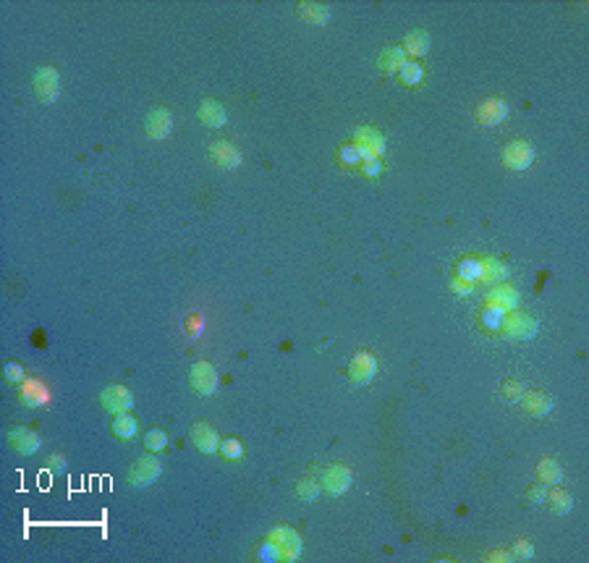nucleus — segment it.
Returning <instances> with one entry per match:
<instances>
[{
  "instance_id": "nucleus-34",
  "label": "nucleus",
  "mask_w": 589,
  "mask_h": 563,
  "mask_svg": "<svg viewBox=\"0 0 589 563\" xmlns=\"http://www.w3.org/2000/svg\"><path fill=\"white\" fill-rule=\"evenodd\" d=\"M524 498H526V503H532V506H537V503H542L545 500V485H529L524 490Z\"/></svg>"
},
{
  "instance_id": "nucleus-38",
  "label": "nucleus",
  "mask_w": 589,
  "mask_h": 563,
  "mask_svg": "<svg viewBox=\"0 0 589 563\" xmlns=\"http://www.w3.org/2000/svg\"><path fill=\"white\" fill-rule=\"evenodd\" d=\"M45 344H48L45 333H42V330H37V333H34V348H45Z\"/></svg>"
},
{
  "instance_id": "nucleus-23",
  "label": "nucleus",
  "mask_w": 589,
  "mask_h": 563,
  "mask_svg": "<svg viewBox=\"0 0 589 563\" xmlns=\"http://www.w3.org/2000/svg\"><path fill=\"white\" fill-rule=\"evenodd\" d=\"M404 48L409 56H424L429 50V34L424 32V29H412V32L406 34Z\"/></svg>"
},
{
  "instance_id": "nucleus-21",
  "label": "nucleus",
  "mask_w": 589,
  "mask_h": 563,
  "mask_svg": "<svg viewBox=\"0 0 589 563\" xmlns=\"http://www.w3.org/2000/svg\"><path fill=\"white\" fill-rule=\"evenodd\" d=\"M545 500H548V508L553 511L556 516H565L571 514L573 508V495L568 490H563V487H553V490L545 492Z\"/></svg>"
},
{
  "instance_id": "nucleus-8",
  "label": "nucleus",
  "mask_w": 589,
  "mask_h": 563,
  "mask_svg": "<svg viewBox=\"0 0 589 563\" xmlns=\"http://www.w3.org/2000/svg\"><path fill=\"white\" fill-rule=\"evenodd\" d=\"M501 325H503V336L516 338V341L537 336V320L526 312H511Z\"/></svg>"
},
{
  "instance_id": "nucleus-28",
  "label": "nucleus",
  "mask_w": 589,
  "mask_h": 563,
  "mask_svg": "<svg viewBox=\"0 0 589 563\" xmlns=\"http://www.w3.org/2000/svg\"><path fill=\"white\" fill-rule=\"evenodd\" d=\"M482 275H484V281H506V275H509V267L501 265L498 259H484Z\"/></svg>"
},
{
  "instance_id": "nucleus-30",
  "label": "nucleus",
  "mask_w": 589,
  "mask_h": 563,
  "mask_svg": "<svg viewBox=\"0 0 589 563\" xmlns=\"http://www.w3.org/2000/svg\"><path fill=\"white\" fill-rule=\"evenodd\" d=\"M202 330H204V320H202V314L199 312H189L186 314V320H184V333L189 338H199L202 336Z\"/></svg>"
},
{
  "instance_id": "nucleus-22",
  "label": "nucleus",
  "mask_w": 589,
  "mask_h": 563,
  "mask_svg": "<svg viewBox=\"0 0 589 563\" xmlns=\"http://www.w3.org/2000/svg\"><path fill=\"white\" fill-rule=\"evenodd\" d=\"M537 480H540V485H545V487H553V485H558L563 480V469H561V464H558L556 459L545 456V459L537 461Z\"/></svg>"
},
{
  "instance_id": "nucleus-32",
  "label": "nucleus",
  "mask_w": 589,
  "mask_h": 563,
  "mask_svg": "<svg viewBox=\"0 0 589 563\" xmlns=\"http://www.w3.org/2000/svg\"><path fill=\"white\" fill-rule=\"evenodd\" d=\"M511 558H514V561H532L534 545L529 542V539H516L514 547H511Z\"/></svg>"
},
{
  "instance_id": "nucleus-7",
  "label": "nucleus",
  "mask_w": 589,
  "mask_h": 563,
  "mask_svg": "<svg viewBox=\"0 0 589 563\" xmlns=\"http://www.w3.org/2000/svg\"><path fill=\"white\" fill-rule=\"evenodd\" d=\"M270 542H273L275 550L281 553L283 561H296V558H299L301 539L291 527H275V530L270 532Z\"/></svg>"
},
{
  "instance_id": "nucleus-37",
  "label": "nucleus",
  "mask_w": 589,
  "mask_h": 563,
  "mask_svg": "<svg viewBox=\"0 0 589 563\" xmlns=\"http://www.w3.org/2000/svg\"><path fill=\"white\" fill-rule=\"evenodd\" d=\"M484 561H511V553H506V550H493L490 555H484Z\"/></svg>"
},
{
  "instance_id": "nucleus-18",
  "label": "nucleus",
  "mask_w": 589,
  "mask_h": 563,
  "mask_svg": "<svg viewBox=\"0 0 589 563\" xmlns=\"http://www.w3.org/2000/svg\"><path fill=\"white\" fill-rule=\"evenodd\" d=\"M293 14L299 19H304L307 24H328V19H330V6H325V3H296L293 6Z\"/></svg>"
},
{
  "instance_id": "nucleus-36",
  "label": "nucleus",
  "mask_w": 589,
  "mask_h": 563,
  "mask_svg": "<svg viewBox=\"0 0 589 563\" xmlns=\"http://www.w3.org/2000/svg\"><path fill=\"white\" fill-rule=\"evenodd\" d=\"M45 467H48L50 472L61 475V472H66V456H61V453H48V456H45Z\"/></svg>"
},
{
  "instance_id": "nucleus-2",
  "label": "nucleus",
  "mask_w": 589,
  "mask_h": 563,
  "mask_svg": "<svg viewBox=\"0 0 589 563\" xmlns=\"http://www.w3.org/2000/svg\"><path fill=\"white\" fill-rule=\"evenodd\" d=\"M509 118V103L503 97H484L474 108V121L484 129H493Z\"/></svg>"
},
{
  "instance_id": "nucleus-31",
  "label": "nucleus",
  "mask_w": 589,
  "mask_h": 563,
  "mask_svg": "<svg viewBox=\"0 0 589 563\" xmlns=\"http://www.w3.org/2000/svg\"><path fill=\"white\" fill-rule=\"evenodd\" d=\"M220 453L226 456L228 461H239L244 456V445L236 438H228V440H220Z\"/></svg>"
},
{
  "instance_id": "nucleus-13",
  "label": "nucleus",
  "mask_w": 589,
  "mask_h": 563,
  "mask_svg": "<svg viewBox=\"0 0 589 563\" xmlns=\"http://www.w3.org/2000/svg\"><path fill=\"white\" fill-rule=\"evenodd\" d=\"M323 487L328 495H343L351 487V469L346 464H333L325 469L323 475Z\"/></svg>"
},
{
  "instance_id": "nucleus-12",
  "label": "nucleus",
  "mask_w": 589,
  "mask_h": 563,
  "mask_svg": "<svg viewBox=\"0 0 589 563\" xmlns=\"http://www.w3.org/2000/svg\"><path fill=\"white\" fill-rule=\"evenodd\" d=\"M170 126H173V115H170V110H165V108H150V110H147L145 131L150 139H155V142L165 139L170 134Z\"/></svg>"
},
{
  "instance_id": "nucleus-9",
  "label": "nucleus",
  "mask_w": 589,
  "mask_h": 563,
  "mask_svg": "<svg viewBox=\"0 0 589 563\" xmlns=\"http://www.w3.org/2000/svg\"><path fill=\"white\" fill-rule=\"evenodd\" d=\"M100 403L105 406L108 411L113 414H121V411H129L134 406V396H131L129 388L118 386V383H110L100 391Z\"/></svg>"
},
{
  "instance_id": "nucleus-5",
  "label": "nucleus",
  "mask_w": 589,
  "mask_h": 563,
  "mask_svg": "<svg viewBox=\"0 0 589 563\" xmlns=\"http://www.w3.org/2000/svg\"><path fill=\"white\" fill-rule=\"evenodd\" d=\"M501 160L511 170H526L534 162V147L526 139H514V142L503 147Z\"/></svg>"
},
{
  "instance_id": "nucleus-11",
  "label": "nucleus",
  "mask_w": 589,
  "mask_h": 563,
  "mask_svg": "<svg viewBox=\"0 0 589 563\" xmlns=\"http://www.w3.org/2000/svg\"><path fill=\"white\" fill-rule=\"evenodd\" d=\"M375 372H377V359H375L370 351L354 354V359L348 364V380H351L354 386H367V383L375 378Z\"/></svg>"
},
{
  "instance_id": "nucleus-16",
  "label": "nucleus",
  "mask_w": 589,
  "mask_h": 563,
  "mask_svg": "<svg viewBox=\"0 0 589 563\" xmlns=\"http://www.w3.org/2000/svg\"><path fill=\"white\" fill-rule=\"evenodd\" d=\"M19 401L26 406H45L50 401V391L42 380H24L19 388Z\"/></svg>"
},
{
  "instance_id": "nucleus-14",
  "label": "nucleus",
  "mask_w": 589,
  "mask_h": 563,
  "mask_svg": "<svg viewBox=\"0 0 589 563\" xmlns=\"http://www.w3.org/2000/svg\"><path fill=\"white\" fill-rule=\"evenodd\" d=\"M518 401H521V409H524L529 417H548L550 411H553V396L540 391V388L524 391Z\"/></svg>"
},
{
  "instance_id": "nucleus-10",
  "label": "nucleus",
  "mask_w": 589,
  "mask_h": 563,
  "mask_svg": "<svg viewBox=\"0 0 589 563\" xmlns=\"http://www.w3.org/2000/svg\"><path fill=\"white\" fill-rule=\"evenodd\" d=\"M207 155H210V160L223 170L239 168L244 160L241 153H239V147H234L231 142H226V139H215V142H210Z\"/></svg>"
},
{
  "instance_id": "nucleus-6",
  "label": "nucleus",
  "mask_w": 589,
  "mask_h": 563,
  "mask_svg": "<svg viewBox=\"0 0 589 563\" xmlns=\"http://www.w3.org/2000/svg\"><path fill=\"white\" fill-rule=\"evenodd\" d=\"M189 438H192L194 448L202 450V453H215V450L220 448L218 430H215L210 422H204V419H194L192 425H189Z\"/></svg>"
},
{
  "instance_id": "nucleus-20",
  "label": "nucleus",
  "mask_w": 589,
  "mask_h": 563,
  "mask_svg": "<svg viewBox=\"0 0 589 563\" xmlns=\"http://www.w3.org/2000/svg\"><path fill=\"white\" fill-rule=\"evenodd\" d=\"M404 63H406V50L396 48V45L382 48L377 53V58H375V66H377L380 71H396V68H401Z\"/></svg>"
},
{
  "instance_id": "nucleus-26",
  "label": "nucleus",
  "mask_w": 589,
  "mask_h": 563,
  "mask_svg": "<svg viewBox=\"0 0 589 563\" xmlns=\"http://www.w3.org/2000/svg\"><path fill=\"white\" fill-rule=\"evenodd\" d=\"M113 433L121 438V440H129V438H134L137 435V417L134 414H129V411H121L118 417H115L113 422Z\"/></svg>"
},
{
  "instance_id": "nucleus-33",
  "label": "nucleus",
  "mask_w": 589,
  "mask_h": 563,
  "mask_svg": "<svg viewBox=\"0 0 589 563\" xmlns=\"http://www.w3.org/2000/svg\"><path fill=\"white\" fill-rule=\"evenodd\" d=\"M422 68L417 63H404L401 66V79L406 81V84H417V81L422 79Z\"/></svg>"
},
{
  "instance_id": "nucleus-15",
  "label": "nucleus",
  "mask_w": 589,
  "mask_h": 563,
  "mask_svg": "<svg viewBox=\"0 0 589 563\" xmlns=\"http://www.w3.org/2000/svg\"><path fill=\"white\" fill-rule=\"evenodd\" d=\"M9 443L16 453H24V456H32V453L40 450V435L19 425H14L9 430Z\"/></svg>"
},
{
  "instance_id": "nucleus-17",
  "label": "nucleus",
  "mask_w": 589,
  "mask_h": 563,
  "mask_svg": "<svg viewBox=\"0 0 589 563\" xmlns=\"http://www.w3.org/2000/svg\"><path fill=\"white\" fill-rule=\"evenodd\" d=\"M197 115H199V121H202L207 129H220V126H226V121H228V113H226V108H223V103L212 100V97L202 100Z\"/></svg>"
},
{
  "instance_id": "nucleus-19",
  "label": "nucleus",
  "mask_w": 589,
  "mask_h": 563,
  "mask_svg": "<svg viewBox=\"0 0 589 563\" xmlns=\"http://www.w3.org/2000/svg\"><path fill=\"white\" fill-rule=\"evenodd\" d=\"M487 301L493 306H498V309H514V306L518 304V294L514 286H509V283H498V286H493L490 289V294H487Z\"/></svg>"
},
{
  "instance_id": "nucleus-3",
  "label": "nucleus",
  "mask_w": 589,
  "mask_h": 563,
  "mask_svg": "<svg viewBox=\"0 0 589 563\" xmlns=\"http://www.w3.org/2000/svg\"><path fill=\"white\" fill-rule=\"evenodd\" d=\"M34 95L42 105H50L58 100V92H61V76H58V68L53 66H40L34 71Z\"/></svg>"
},
{
  "instance_id": "nucleus-27",
  "label": "nucleus",
  "mask_w": 589,
  "mask_h": 563,
  "mask_svg": "<svg viewBox=\"0 0 589 563\" xmlns=\"http://www.w3.org/2000/svg\"><path fill=\"white\" fill-rule=\"evenodd\" d=\"M524 391H526L524 383H521V380H516V378H506L501 383V396L506 398V401H518Z\"/></svg>"
},
{
  "instance_id": "nucleus-1",
  "label": "nucleus",
  "mask_w": 589,
  "mask_h": 563,
  "mask_svg": "<svg viewBox=\"0 0 589 563\" xmlns=\"http://www.w3.org/2000/svg\"><path fill=\"white\" fill-rule=\"evenodd\" d=\"M189 386L197 396L202 398H210L218 391V372L210 362H194L192 370H189Z\"/></svg>"
},
{
  "instance_id": "nucleus-25",
  "label": "nucleus",
  "mask_w": 589,
  "mask_h": 563,
  "mask_svg": "<svg viewBox=\"0 0 589 563\" xmlns=\"http://www.w3.org/2000/svg\"><path fill=\"white\" fill-rule=\"evenodd\" d=\"M356 142H359V147H362L364 157H372V155L382 153V137L375 134V131H370V129L359 131V134H356Z\"/></svg>"
},
{
  "instance_id": "nucleus-4",
  "label": "nucleus",
  "mask_w": 589,
  "mask_h": 563,
  "mask_svg": "<svg viewBox=\"0 0 589 563\" xmlns=\"http://www.w3.org/2000/svg\"><path fill=\"white\" fill-rule=\"evenodd\" d=\"M160 472H162L160 461L147 453V456H139V459L129 467V472H126V482H129L131 487H150V485L160 477Z\"/></svg>"
},
{
  "instance_id": "nucleus-24",
  "label": "nucleus",
  "mask_w": 589,
  "mask_h": 563,
  "mask_svg": "<svg viewBox=\"0 0 589 563\" xmlns=\"http://www.w3.org/2000/svg\"><path fill=\"white\" fill-rule=\"evenodd\" d=\"M293 495L301 500V503H312L320 495V485H317L315 477H299L293 482Z\"/></svg>"
},
{
  "instance_id": "nucleus-29",
  "label": "nucleus",
  "mask_w": 589,
  "mask_h": 563,
  "mask_svg": "<svg viewBox=\"0 0 589 563\" xmlns=\"http://www.w3.org/2000/svg\"><path fill=\"white\" fill-rule=\"evenodd\" d=\"M165 445H168V435H165V430H160V427L147 430V435H145V448L147 450H162Z\"/></svg>"
},
{
  "instance_id": "nucleus-35",
  "label": "nucleus",
  "mask_w": 589,
  "mask_h": 563,
  "mask_svg": "<svg viewBox=\"0 0 589 563\" xmlns=\"http://www.w3.org/2000/svg\"><path fill=\"white\" fill-rule=\"evenodd\" d=\"M6 380L21 386V383H24V367H21L19 362H9L6 364Z\"/></svg>"
}]
</instances>
